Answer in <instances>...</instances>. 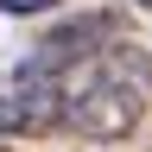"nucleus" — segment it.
Returning <instances> with one entry per match:
<instances>
[{"label": "nucleus", "mask_w": 152, "mask_h": 152, "mask_svg": "<svg viewBox=\"0 0 152 152\" xmlns=\"http://www.w3.org/2000/svg\"><path fill=\"white\" fill-rule=\"evenodd\" d=\"M64 89H70V127L64 133H76L89 146H121V140L140 133L146 108H152V51L121 38L95 64L70 70Z\"/></svg>", "instance_id": "1"}, {"label": "nucleus", "mask_w": 152, "mask_h": 152, "mask_svg": "<svg viewBox=\"0 0 152 152\" xmlns=\"http://www.w3.org/2000/svg\"><path fill=\"white\" fill-rule=\"evenodd\" d=\"M51 0H0V13H45Z\"/></svg>", "instance_id": "2"}, {"label": "nucleus", "mask_w": 152, "mask_h": 152, "mask_svg": "<svg viewBox=\"0 0 152 152\" xmlns=\"http://www.w3.org/2000/svg\"><path fill=\"white\" fill-rule=\"evenodd\" d=\"M140 7H146V13H152V0H140Z\"/></svg>", "instance_id": "3"}]
</instances>
